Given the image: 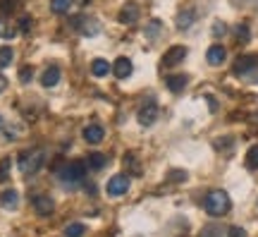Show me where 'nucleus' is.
I'll return each mask as SVG.
<instances>
[{"label":"nucleus","instance_id":"obj_25","mask_svg":"<svg viewBox=\"0 0 258 237\" xmlns=\"http://www.w3.org/2000/svg\"><path fill=\"white\" fill-rule=\"evenodd\" d=\"M124 165H127L132 173H139L141 168H139V163H137V156L134 154H124Z\"/></svg>","mask_w":258,"mask_h":237},{"label":"nucleus","instance_id":"obj_26","mask_svg":"<svg viewBox=\"0 0 258 237\" xmlns=\"http://www.w3.org/2000/svg\"><path fill=\"white\" fill-rule=\"evenodd\" d=\"M234 34H237V38H239V41H249V36H251V31H249V27H246V24H237Z\"/></svg>","mask_w":258,"mask_h":237},{"label":"nucleus","instance_id":"obj_17","mask_svg":"<svg viewBox=\"0 0 258 237\" xmlns=\"http://www.w3.org/2000/svg\"><path fill=\"white\" fill-rule=\"evenodd\" d=\"M251 67H253V58H251V55H241L239 60L234 63V74H244V72H249Z\"/></svg>","mask_w":258,"mask_h":237},{"label":"nucleus","instance_id":"obj_7","mask_svg":"<svg viewBox=\"0 0 258 237\" xmlns=\"http://www.w3.org/2000/svg\"><path fill=\"white\" fill-rule=\"evenodd\" d=\"M184 58H186L184 46H172V48H167L165 55H163V65H165V67H172V65H179Z\"/></svg>","mask_w":258,"mask_h":237},{"label":"nucleus","instance_id":"obj_24","mask_svg":"<svg viewBox=\"0 0 258 237\" xmlns=\"http://www.w3.org/2000/svg\"><path fill=\"white\" fill-rule=\"evenodd\" d=\"M12 60H15V51H12L10 46H3V48H0V67H8Z\"/></svg>","mask_w":258,"mask_h":237},{"label":"nucleus","instance_id":"obj_14","mask_svg":"<svg viewBox=\"0 0 258 237\" xmlns=\"http://www.w3.org/2000/svg\"><path fill=\"white\" fill-rule=\"evenodd\" d=\"M108 72H110V63H108V60L96 58V60L91 63V74H93V77H105Z\"/></svg>","mask_w":258,"mask_h":237},{"label":"nucleus","instance_id":"obj_35","mask_svg":"<svg viewBox=\"0 0 258 237\" xmlns=\"http://www.w3.org/2000/svg\"><path fill=\"white\" fill-rule=\"evenodd\" d=\"M3 127H5V120H3V118H0V129H3Z\"/></svg>","mask_w":258,"mask_h":237},{"label":"nucleus","instance_id":"obj_12","mask_svg":"<svg viewBox=\"0 0 258 237\" xmlns=\"http://www.w3.org/2000/svg\"><path fill=\"white\" fill-rule=\"evenodd\" d=\"M57 82H60V67H57V65H53V67H48L46 72L41 74V84H43L46 89H50V86H55Z\"/></svg>","mask_w":258,"mask_h":237},{"label":"nucleus","instance_id":"obj_28","mask_svg":"<svg viewBox=\"0 0 258 237\" xmlns=\"http://www.w3.org/2000/svg\"><path fill=\"white\" fill-rule=\"evenodd\" d=\"M19 31H22V34H29V31H31V17H22L19 19Z\"/></svg>","mask_w":258,"mask_h":237},{"label":"nucleus","instance_id":"obj_15","mask_svg":"<svg viewBox=\"0 0 258 237\" xmlns=\"http://www.w3.org/2000/svg\"><path fill=\"white\" fill-rule=\"evenodd\" d=\"M19 29L15 27V24H10L5 17H0V38H5V41H10V38H15V34H17Z\"/></svg>","mask_w":258,"mask_h":237},{"label":"nucleus","instance_id":"obj_32","mask_svg":"<svg viewBox=\"0 0 258 237\" xmlns=\"http://www.w3.org/2000/svg\"><path fill=\"white\" fill-rule=\"evenodd\" d=\"M158 31H160V22L153 19V22H151V27H146V36H156Z\"/></svg>","mask_w":258,"mask_h":237},{"label":"nucleus","instance_id":"obj_23","mask_svg":"<svg viewBox=\"0 0 258 237\" xmlns=\"http://www.w3.org/2000/svg\"><path fill=\"white\" fill-rule=\"evenodd\" d=\"M10 170H12V158H10V156L0 158V182H5L10 177Z\"/></svg>","mask_w":258,"mask_h":237},{"label":"nucleus","instance_id":"obj_9","mask_svg":"<svg viewBox=\"0 0 258 237\" xmlns=\"http://www.w3.org/2000/svg\"><path fill=\"white\" fill-rule=\"evenodd\" d=\"M112 74L117 77V79H127L129 74H132V60L129 58H117L115 63H112Z\"/></svg>","mask_w":258,"mask_h":237},{"label":"nucleus","instance_id":"obj_31","mask_svg":"<svg viewBox=\"0 0 258 237\" xmlns=\"http://www.w3.org/2000/svg\"><path fill=\"white\" fill-rule=\"evenodd\" d=\"M170 180H172V182H184L186 173L184 170H172V173H170Z\"/></svg>","mask_w":258,"mask_h":237},{"label":"nucleus","instance_id":"obj_19","mask_svg":"<svg viewBox=\"0 0 258 237\" xmlns=\"http://www.w3.org/2000/svg\"><path fill=\"white\" fill-rule=\"evenodd\" d=\"M86 235V225L84 223H70L64 228V237H84Z\"/></svg>","mask_w":258,"mask_h":237},{"label":"nucleus","instance_id":"obj_3","mask_svg":"<svg viewBox=\"0 0 258 237\" xmlns=\"http://www.w3.org/2000/svg\"><path fill=\"white\" fill-rule=\"evenodd\" d=\"M86 177V163L84 161H72L60 170V180L64 184H79Z\"/></svg>","mask_w":258,"mask_h":237},{"label":"nucleus","instance_id":"obj_8","mask_svg":"<svg viewBox=\"0 0 258 237\" xmlns=\"http://www.w3.org/2000/svg\"><path fill=\"white\" fill-rule=\"evenodd\" d=\"M139 15H141V10H139L137 3H127V5H122V10H120V22L122 24H137Z\"/></svg>","mask_w":258,"mask_h":237},{"label":"nucleus","instance_id":"obj_16","mask_svg":"<svg viewBox=\"0 0 258 237\" xmlns=\"http://www.w3.org/2000/svg\"><path fill=\"white\" fill-rule=\"evenodd\" d=\"M0 204L5 206V209H15L19 204V194L15 189H8V192H3V197H0Z\"/></svg>","mask_w":258,"mask_h":237},{"label":"nucleus","instance_id":"obj_20","mask_svg":"<svg viewBox=\"0 0 258 237\" xmlns=\"http://www.w3.org/2000/svg\"><path fill=\"white\" fill-rule=\"evenodd\" d=\"M86 165H89L91 170H101L103 165H105V156H103V154H91V156H86Z\"/></svg>","mask_w":258,"mask_h":237},{"label":"nucleus","instance_id":"obj_10","mask_svg":"<svg viewBox=\"0 0 258 237\" xmlns=\"http://www.w3.org/2000/svg\"><path fill=\"white\" fill-rule=\"evenodd\" d=\"M103 137H105V132H103L101 125H89V127H84V139H86L89 144H101Z\"/></svg>","mask_w":258,"mask_h":237},{"label":"nucleus","instance_id":"obj_27","mask_svg":"<svg viewBox=\"0 0 258 237\" xmlns=\"http://www.w3.org/2000/svg\"><path fill=\"white\" fill-rule=\"evenodd\" d=\"M15 10V0H0V12L3 15H10Z\"/></svg>","mask_w":258,"mask_h":237},{"label":"nucleus","instance_id":"obj_22","mask_svg":"<svg viewBox=\"0 0 258 237\" xmlns=\"http://www.w3.org/2000/svg\"><path fill=\"white\" fill-rule=\"evenodd\" d=\"M246 168L249 170H258V144L251 146L249 151H246Z\"/></svg>","mask_w":258,"mask_h":237},{"label":"nucleus","instance_id":"obj_5","mask_svg":"<svg viewBox=\"0 0 258 237\" xmlns=\"http://www.w3.org/2000/svg\"><path fill=\"white\" fill-rule=\"evenodd\" d=\"M129 189V177L127 175H112L110 180H108V184H105V192L110 194V197H122L124 192Z\"/></svg>","mask_w":258,"mask_h":237},{"label":"nucleus","instance_id":"obj_29","mask_svg":"<svg viewBox=\"0 0 258 237\" xmlns=\"http://www.w3.org/2000/svg\"><path fill=\"white\" fill-rule=\"evenodd\" d=\"M31 77H34V72H31V67H22V70H19V79H22L24 84L31 82Z\"/></svg>","mask_w":258,"mask_h":237},{"label":"nucleus","instance_id":"obj_30","mask_svg":"<svg viewBox=\"0 0 258 237\" xmlns=\"http://www.w3.org/2000/svg\"><path fill=\"white\" fill-rule=\"evenodd\" d=\"M227 237H246V230L239 228V225H232V228L227 230Z\"/></svg>","mask_w":258,"mask_h":237},{"label":"nucleus","instance_id":"obj_21","mask_svg":"<svg viewBox=\"0 0 258 237\" xmlns=\"http://www.w3.org/2000/svg\"><path fill=\"white\" fill-rule=\"evenodd\" d=\"M70 8H72V0H50V10L55 15H64Z\"/></svg>","mask_w":258,"mask_h":237},{"label":"nucleus","instance_id":"obj_13","mask_svg":"<svg viewBox=\"0 0 258 237\" xmlns=\"http://www.w3.org/2000/svg\"><path fill=\"white\" fill-rule=\"evenodd\" d=\"M165 84H167V89H170V91L179 93L186 86V77L184 74H172V77H167L165 79Z\"/></svg>","mask_w":258,"mask_h":237},{"label":"nucleus","instance_id":"obj_1","mask_svg":"<svg viewBox=\"0 0 258 237\" xmlns=\"http://www.w3.org/2000/svg\"><path fill=\"white\" fill-rule=\"evenodd\" d=\"M203 209H206V213H208V216H213V218H220V216H225V213L232 209L230 194H227L225 189L208 192V194H206V199H203Z\"/></svg>","mask_w":258,"mask_h":237},{"label":"nucleus","instance_id":"obj_18","mask_svg":"<svg viewBox=\"0 0 258 237\" xmlns=\"http://www.w3.org/2000/svg\"><path fill=\"white\" fill-rule=\"evenodd\" d=\"M194 19H196V12H194V10H184V12H179V17H177V27L189 29L194 24Z\"/></svg>","mask_w":258,"mask_h":237},{"label":"nucleus","instance_id":"obj_34","mask_svg":"<svg viewBox=\"0 0 258 237\" xmlns=\"http://www.w3.org/2000/svg\"><path fill=\"white\" fill-rule=\"evenodd\" d=\"M208 106H211V110H213V113L218 110V103H215V99H208Z\"/></svg>","mask_w":258,"mask_h":237},{"label":"nucleus","instance_id":"obj_33","mask_svg":"<svg viewBox=\"0 0 258 237\" xmlns=\"http://www.w3.org/2000/svg\"><path fill=\"white\" fill-rule=\"evenodd\" d=\"M5 89H8V79H5V77L0 74V93L5 91Z\"/></svg>","mask_w":258,"mask_h":237},{"label":"nucleus","instance_id":"obj_4","mask_svg":"<svg viewBox=\"0 0 258 237\" xmlns=\"http://www.w3.org/2000/svg\"><path fill=\"white\" fill-rule=\"evenodd\" d=\"M137 120L144 125V127H151V125L158 120V103H156V101H146V103L139 108Z\"/></svg>","mask_w":258,"mask_h":237},{"label":"nucleus","instance_id":"obj_2","mask_svg":"<svg viewBox=\"0 0 258 237\" xmlns=\"http://www.w3.org/2000/svg\"><path fill=\"white\" fill-rule=\"evenodd\" d=\"M43 163H46V151H43V149L24 151V154L19 156V170L24 175H36Z\"/></svg>","mask_w":258,"mask_h":237},{"label":"nucleus","instance_id":"obj_6","mask_svg":"<svg viewBox=\"0 0 258 237\" xmlns=\"http://www.w3.org/2000/svg\"><path fill=\"white\" fill-rule=\"evenodd\" d=\"M31 204H34V209H36L38 216H50L53 209H55L53 197H46V194H36V197H31Z\"/></svg>","mask_w":258,"mask_h":237},{"label":"nucleus","instance_id":"obj_11","mask_svg":"<svg viewBox=\"0 0 258 237\" xmlns=\"http://www.w3.org/2000/svg\"><path fill=\"white\" fill-rule=\"evenodd\" d=\"M206 58H208V63H211V65H215V67H218V65L225 63V58H227V51H225L222 46H218V43H215V46L208 48Z\"/></svg>","mask_w":258,"mask_h":237}]
</instances>
